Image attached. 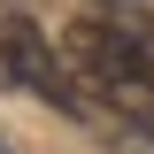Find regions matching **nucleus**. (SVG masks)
<instances>
[{"instance_id": "obj_2", "label": "nucleus", "mask_w": 154, "mask_h": 154, "mask_svg": "<svg viewBox=\"0 0 154 154\" xmlns=\"http://www.w3.org/2000/svg\"><path fill=\"white\" fill-rule=\"evenodd\" d=\"M0 154H16V146H8V139H0Z\"/></svg>"}, {"instance_id": "obj_1", "label": "nucleus", "mask_w": 154, "mask_h": 154, "mask_svg": "<svg viewBox=\"0 0 154 154\" xmlns=\"http://www.w3.org/2000/svg\"><path fill=\"white\" fill-rule=\"evenodd\" d=\"M0 62H8V77H16L23 93H38L46 108H62V116H85V123H93V100H85L77 69L62 62V46L38 31L31 16H8V23H0Z\"/></svg>"}]
</instances>
